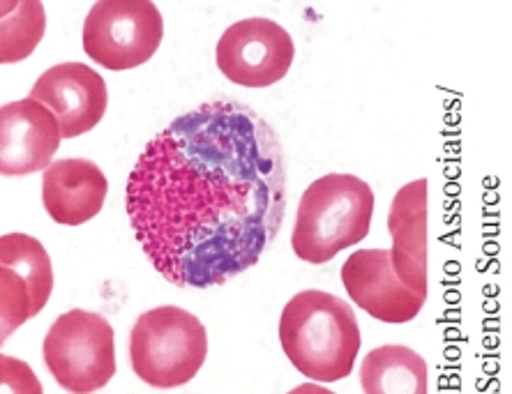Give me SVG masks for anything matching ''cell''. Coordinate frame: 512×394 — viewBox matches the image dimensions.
I'll use <instances>...</instances> for the list:
<instances>
[{
  "label": "cell",
  "instance_id": "cell-1",
  "mask_svg": "<svg viewBox=\"0 0 512 394\" xmlns=\"http://www.w3.org/2000/svg\"><path fill=\"white\" fill-rule=\"evenodd\" d=\"M125 208L143 252L173 286L213 289L259 263L282 229L280 136L252 106L215 100L148 143Z\"/></svg>",
  "mask_w": 512,
  "mask_h": 394
},
{
  "label": "cell",
  "instance_id": "cell-2",
  "mask_svg": "<svg viewBox=\"0 0 512 394\" xmlns=\"http://www.w3.org/2000/svg\"><path fill=\"white\" fill-rule=\"evenodd\" d=\"M280 344L300 374L316 383H337L351 374L360 351L353 309L326 291H303L286 302Z\"/></svg>",
  "mask_w": 512,
  "mask_h": 394
},
{
  "label": "cell",
  "instance_id": "cell-3",
  "mask_svg": "<svg viewBox=\"0 0 512 394\" xmlns=\"http://www.w3.org/2000/svg\"><path fill=\"white\" fill-rule=\"evenodd\" d=\"M374 215L372 187L351 173H328L305 189L291 236L305 263H328L367 238Z\"/></svg>",
  "mask_w": 512,
  "mask_h": 394
},
{
  "label": "cell",
  "instance_id": "cell-4",
  "mask_svg": "<svg viewBox=\"0 0 512 394\" xmlns=\"http://www.w3.org/2000/svg\"><path fill=\"white\" fill-rule=\"evenodd\" d=\"M208 355V335L197 316L180 307L143 312L130 335L132 369L155 390H173L199 374Z\"/></svg>",
  "mask_w": 512,
  "mask_h": 394
},
{
  "label": "cell",
  "instance_id": "cell-5",
  "mask_svg": "<svg viewBox=\"0 0 512 394\" xmlns=\"http://www.w3.org/2000/svg\"><path fill=\"white\" fill-rule=\"evenodd\" d=\"M42 355L49 374L65 392H97L116 374L114 328L102 314L72 309L49 328Z\"/></svg>",
  "mask_w": 512,
  "mask_h": 394
},
{
  "label": "cell",
  "instance_id": "cell-6",
  "mask_svg": "<svg viewBox=\"0 0 512 394\" xmlns=\"http://www.w3.org/2000/svg\"><path fill=\"white\" fill-rule=\"evenodd\" d=\"M162 37L164 19L150 0H100L84 21V51L111 72L146 65Z\"/></svg>",
  "mask_w": 512,
  "mask_h": 394
},
{
  "label": "cell",
  "instance_id": "cell-7",
  "mask_svg": "<svg viewBox=\"0 0 512 394\" xmlns=\"http://www.w3.org/2000/svg\"><path fill=\"white\" fill-rule=\"evenodd\" d=\"M293 58V37L266 17L243 19L229 26L215 47L217 70L243 88H268L282 81Z\"/></svg>",
  "mask_w": 512,
  "mask_h": 394
},
{
  "label": "cell",
  "instance_id": "cell-8",
  "mask_svg": "<svg viewBox=\"0 0 512 394\" xmlns=\"http://www.w3.org/2000/svg\"><path fill=\"white\" fill-rule=\"evenodd\" d=\"M54 291V265L40 240L26 233L0 238V325L3 342L47 307Z\"/></svg>",
  "mask_w": 512,
  "mask_h": 394
},
{
  "label": "cell",
  "instance_id": "cell-9",
  "mask_svg": "<svg viewBox=\"0 0 512 394\" xmlns=\"http://www.w3.org/2000/svg\"><path fill=\"white\" fill-rule=\"evenodd\" d=\"M28 97L42 102L54 113L63 139H74L95 130L109 106L107 83L84 63L49 67L30 88Z\"/></svg>",
  "mask_w": 512,
  "mask_h": 394
},
{
  "label": "cell",
  "instance_id": "cell-10",
  "mask_svg": "<svg viewBox=\"0 0 512 394\" xmlns=\"http://www.w3.org/2000/svg\"><path fill=\"white\" fill-rule=\"evenodd\" d=\"M60 141L58 118L42 102L26 97L5 104L0 111V173L21 178L47 171Z\"/></svg>",
  "mask_w": 512,
  "mask_h": 394
},
{
  "label": "cell",
  "instance_id": "cell-11",
  "mask_svg": "<svg viewBox=\"0 0 512 394\" xmlns=\"http://www.w3.org/2000/svg\"><path fill=\"white\" fill-rule=\"evenodd\" d=\"M342 284L353 305L383 323H409L425 305V298L399 282L390 249H360L351 254L342 265Z\"/></svg>",
  "mask_w": 512,
  "mask_h": 394
},
{
  "label": "cell",
  "instance_id": "cell-12",
  "mask_svg": "<svg viewBox=\"0 0 512 394\" xmlns=\"http://www.w3.org/2000/svg\"><path fill=\"white\" fill-rule=\"evenodd\" d=\"M427 180L397 189L388 212L390 263L399 282L427 300Z\"/></svg>",
  "mask_w": 512,
  "mask_h": 394
},
{
  "label": "cell",
  "instance_id": "cell-13",
  "mask_svg": "<svg viewBox=\"0 0 512 394\" xmlns=\"http://www.w3.org/2000/svg\"><path fill=\"white\" fill-rule=\"evenodd\" d=\"M109 180L90 159H60L44 171L42 203L56 224L79 226L100 215Z\"/></svg>",
  "mask_w": 512,
  "mask_h": 394
},
{
  "label": "cell",
  "instance_id": "cell-14",
  "mask_svg": "<svg viewBox=\"0 0 512 394\" xmlns=\"http://www.w3.org/2000/svg\"><path fill=\"white\" fill-rule=\"evenodd\" d=\"M365 394H427V362L409 346L374 348L360 365Z\"/></svg>",
  "mask_w": 512,
  "mask_h": 394
},
{
  "label": "cell",
  "instance_id": "cell-15",
  "mask_svg": "<svg viewBox=\"0 0 512 394\" xmlns=\"http://www.w3.org/2000/svg\"><path fill=\"white\" fill-rule=\"evenodd\" d=\"M47 14L40 0H5L0 5V63L10 65L28 58L42 42Z\"/></svg>",
  "mask_w": 512,
  "mask_h": 394
}]
</instances>
